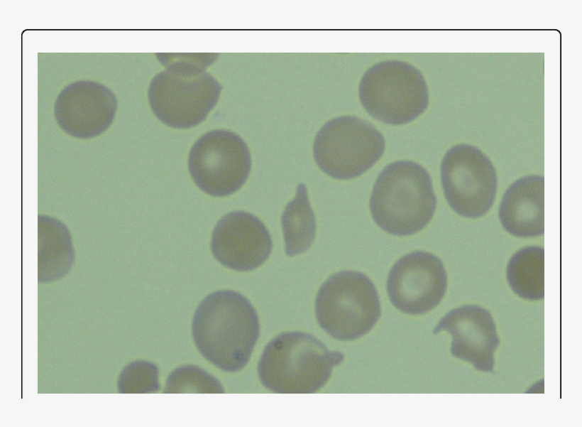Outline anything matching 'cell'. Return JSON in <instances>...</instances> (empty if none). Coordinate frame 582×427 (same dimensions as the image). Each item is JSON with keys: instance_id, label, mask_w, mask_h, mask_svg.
<instances>
[{"instance_id": "obj_13", "label": "cell", "mask_w": 582, "mask_h": 427, "mask_svg": "<svg viewBox=\"0 0 582 427\" xmlns=\"http://www.w3.org/2000/svg\"><path fill=\"white\" fill-rule=\"evenodd\" d=\"M544 179L526 175L515 181L505 191L499 208V217L510 234L535 237L544 232Z\"/></svg>"}, {"instance_id": "obj_8", "label": "cell", "mask_w": 582, "mask_h": 427, "mask_svg": "<svg viewBox=\"0 0 582 427\" xmlns=\"http://www.w3.org/2000/svg\"><path fill=\"white\" fill-rule=\"evenodd\" d=\"M251 168L249 149L243 139L226 129L211 130L192 146L190 175L199 189L214 197L231 195L246 181Z\"/></svg>"}, {"instance_id": "obj_14", "label": "cell", "mask_w": 582, "mask_h": 427, "mask_svg": "<svg viewBox=\"0 0 582 427\" xmlns=\"http://www.w3.org/2000/svg\"><path fill=\"white\" fill-rule=\"evenodd\" d=\"M38 278L50 281L65 276L75 259L70 232L60 220L38 215Z\"/></svg>"}, {"instance_id": "obj_4", "label": "cell", "mask_w": 582, "mask_h": 427, "mask_svg": "<svg viewBox=\"0 0 582 427\" xmlns=\"http://www.w3.org/2000/svg\"><path fill=\"white\" fill-rule=\"evenodd\" d=\"M312 334L280 333L265 347L258 364L262 384L274 393L312 394L329 379L334 367L344 362Z\"/></svg>"}, {"instance_id": "obj_10", "label": "cell", "mask_w": 582, "mask_h": 427, "mask_svg": "<svg viewBox=\"0 0 582 427\" xmlns=\"http://www.w3.org/2000/svg\"><path fill=\"white\" fill-rule=\"evenodd\" d=\"M447 287V274L442 261L425 251H414L399 259L390 269L387 292L399 310L421 315L436 307Z\"/></svg>"}, {"instance_id": "obj_12", "label": "cell", "mask_w": 582, "mask_h": 427, "mask_svg": "<svg viewBox=\"0 0 582 427\" xmlns=\"http://www.w3.org/2000/svg\"><path fill=\"white\" fill-rule=\"evenodd\" d=\"M442 330L452 335L450 350L454 357L470 362L478 371L493 372L494 353L500 340L488 310L477 305L452 309L439 320L433 333Z\"/></svg>"}, {"instance_id": "obj_7", "label": "cell", "mask_w": 582, "mask_h": 427, "mask_svg": "<svg viewBox=\"0 0 582 427\" xmlns=\"http://www.w3.org/2000/svg\"><path fill=\"white\" fill-rule=\"evenodd\" d=\"M385 141L369 121L356 116L336 117L325 122L313 142L318 167L337 180L356 178L383 156Z\"/></svg>"}, {"instance_id": "obj_2", "label": "cell", "mask_w": 582, "mask_h": 427, "mask_svg": "<svg viewBox=\"0 0 582 427\" xmlns=\"http://www.w3.org/2000/svg\"><path fill=\"white\" fill-rule=\"evenodd\" d=\"M169 55V65L150 85V105L165 124L190 129L202 122L219 100L222 86L206 70L218 54Z\"/></svg>"}, {"instance_id": "obj_5", "label": "cell", "mask_w": 582, "mask_h": 427, "mask_svg": "<svg viewBox=\"0 0 582 427\" xmlns=\"http://www.w3.org/2000/svg\"><path fill=\"white\" fill-rule=\"evenodd\" d=\"M358 97L370 117L392 126L411 122L429 104L423 75L400 60H385L370 66L361 78Z\"/></svg>"}, {"instance_id": "obj_1", "label": "cell", "mask_w": 582, "mask_h": 427, "mask_svg": "<svg viewBox=\"0 0 582 427\" xmlns=\"http://www.w3.org/2000/svg\"><path fill=\"white\" fill-rule=\"evenodd\" d=\"M192 337L202 355L226 372L243 369L260 333L257 313L243 295L221 290L207 295L192 319Z\"/></svg>"}, {"instance_id": "obj_15", "label": "cell", "mask_w": 582, "mask_h": 427, "mask_svg": "<svg viewBox=\"0 0 582 427\" xmlns=\"http://www.w3.org/2000/svg\"><path fill=\"white\" fill-rule=\"evenodd\" d=\"M281 223L287 256L302 254L311 247L315 237L316 219L304 183L297 185L295 198L287 204Z\"/></svg>"}, {"instance_id": "obj_9", "label": "cell", "mask_w": 582, "mask_h": 427, "mask_svg": "<svg viewBox=\"0 0 582 427\" xmlns=\"http://www.w3.org/2000/svg\"><path fill=\"white\" fill-rule=\"evenodd\" d=\"M441 180L448 204L461 216L482 217L494 202L495 168L475 146L459 144L450 148L441 161Z\"/></svg>"}, {"instance_id": "obj_6", "label": "cell", "mask_w": 582, "mask_h": 427, "mask_svg": "<svg viewBox=\"0 0 582 427\" xmlns=\"http://www.w3.org/2000/svg\"><path fill=\"white\" fill-rule=\"evenodd\" d=\"M315 314L319 326L332 337L342 341L360 338L380 317L377 289L363 273H335L317 292Z\"/></svg>"}, {"instance_id": "obj_11", "label": "cell", "mask_w": 582, "mask_h": 427, "mask_svg": "<svg viewBox=\"0 0 582 427\" xmlns=\"http://www.w3.org/2000/svg\"><path fill=\"white\" fill-rule=\"evenodd\" d=\"M272 239L264 224L243 211L226 214L215 225L211 251L224 266L238 271H252L269 257Z\"/></svg>"}, {"instance_id": "obj_17", "label": "cell", "mask_w": 582, "mask_h": 427, "mask_svg": "<svg viewBox=\"0 0 582 427\" xmlns=\"http://www.w3.org/2000/svg\"><path fill=\"white\" fill-rule=\"evenodd\" d=\"M165 393H224L221 382L196 365L187 364L174 369L169 375Z\"/></svg>"}, {"instance_id": "obj_16", "label": "cell", "mask_w": 582, "mask_h": 427, "mask_svg": "<svg viewBox=\"0 0 582 427\" xmlns=\"http://www.w3.org/2000/svg\"><path fill=\"white\" fill-rule=\"evenodd\" d=\"M507 280L520 297L539 301L544 297V250L525 247L516 252L507 266Z\"/></svg>"}, {"instance_id": "obj_3", "label": "cell", "mask_w": 582, "mask_h": 427, "mask_svg": "<svg viewBox=\"0 0 582 427\" xmlns=\"http://www.w3.org/2000/svg\"><path fill=\"white\" fill-rule=\"evenodd\" d=\"M369 207L383 231L395 236L414 234L429 224L436 207L432 178L417 163L392 162L378 176Z\"/></svg>"}]
</instances>
